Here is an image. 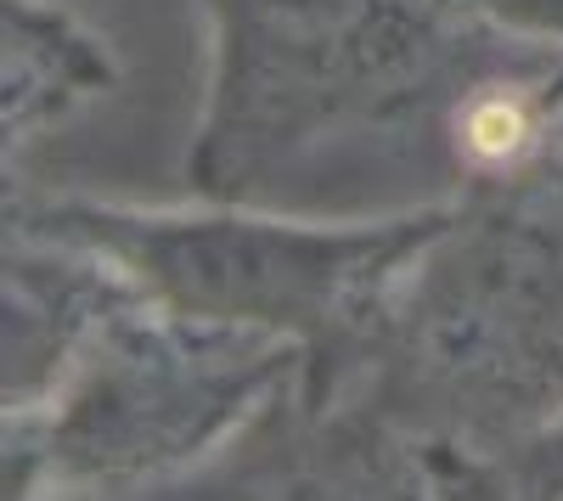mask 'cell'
I'll list each match as a JSON object with an SVG mask.
<instances>
[{"label": "cell", "instance_id": "5", "mask_svg": "<svg viewBox=\"0 0 563 501\" xmlns=\"http://www.w3.org/2000/svg\"><path fill=\"white\" fill-rule=\"evenodd\" d=\"M130 299L147 293L97 248L7 225V372H0L7 412L52 394L90 333Z\"/></svg>", "mask_w": 563, "mask_h": 501}, {"label": "cell", "instance_id": "1", "mask_svg": "<svg viewBox=\"0 0 563 501\" xmlns=\"http://www.w3.org/2000/svg\"><path fill=\"white\" fill-rule=\"evenodd\" d=\"M310 400L417 439L445 496H507V463L563 423V153L445 198L344 378Z\"/></svg>", "mask_w": 563, "mask_h": 501}, {"label": "cell", "instance_id": "4", "mask_svg": "<svg viewBox=\"0 0 563 501\" xmlns=\"http://www.w3.org/2000/svg\"><path fill=\"white\" fill-rule=\"evenodd\" d=\"M209 102L186 175L254 203L333 130H400L434 108L474 23L434 0H209Z\"/></svg>", "mask_w": 563, "mask_h": 501}, {"label": "cell", "instance_id": "3", "mask_svg": "<svg viewBox=\"0 0 563 501\" xmlns=\"http://www.w3.org/2000/svg\"><path fill=\"white\" fill-rule=\"evenodd\" d=\"M305 367L294 338L119 304L40 405L7 412V496H175Z\"/></svg>", "mask_w": 563, "mask_h": 501}, {"label": "cell", "instance_id": "2", "mask_svg": "<svg viewBox=\"0 0 563 501\" xmlns=\"http://www.w3.org/2000/svg\"><path fill=\"white\" fill-rule=\"evenodd\" d=\"M440 220L445 203L361 225H310L220 198H209V209H130L7 192V225L97 248L153 304L294 338L305 349V394L344 378L395 277L440 232Z\"/></svg>", "mask_w": 563, "mask_h": 501}, {"label": "cell", "instance_id": "6", "mask_svg": "<svg viewBox=\"0 0 563 501\" xmlns=\"http://www.w3.org/2000/svg\"><path fill=\"white\" fill-rule=\"evenodd\" d=\"M119 85L108 40L63 0H0V130L7 164L52 124L102 102Z\"/></svg>", "mask_w": 563, "mask_h": 501}, {"label": "cell", "instance_id": "7", "mask_svg": "<svg viewBox=\"0 0 563 501\" xmlns=\"http://www.w3.org/2000/svg\"><path fill=\"white\" fill-rule=\"evenodd\" d=\"M434 7L512 40L563 45V0H434Z\"/></svg>", "mask_w": 563, "mask_h": 501}]
</instances>
